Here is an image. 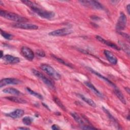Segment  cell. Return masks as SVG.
Segmentation results:
<instances>
[{"label":"cell","mask_w":130,"mask_h":130,"mask_svg":"<svg viewBox=\"0 0 130 130\" xmlns=\"http://www.w3.org/2000/svg\"><path fill=\"white\" fill-rule=\"evenodd\" d=\"M3 92L5 93H8L12 95H19L21 94V92L18 89L13 87H8L3 90Z\"/></svg>","instance_id":"obj_16"},{"label":"cell","mask_w":130,"mask_h":130,"mask_svg":"<svg viewBox=\"0 0 130 130\" xmlns=\"http://www.w3.org/2000/svg\"><path fill=\"white\" fill-rule=\"evenodd\" d=\"M126 9L127 13H128V14H130V10H129V9H130V6H129V4H128V5H127Z\"/></svg>","instance_id":"obj_33"},{"label":"cell","mask_w":130,"mask_h":130,"mask_svg":"<svg viewBox=\"0 0 130 130\" xmlns=\"http://www.w3.org/2000/svg\"><path fill=\"white\" fill-rule=\"evenodd\" d=\"M53 100H54V102L57 105V106L59 107H60L62 110L66 111V108L65 106L63 105V104L62 103L61 101L57 97H54Z\"/></svg>","instance_id":"obj_25"},{"label":"cell","mask_w":130,"mask_h":130,"mask_svg":"<svg viewBox=\"0 0 130 130\" xmlns=\"http://www.w3.org/2000/svg\"><path fill=\"white\" fill-rule=\"evenodd\" d=\"M1 34L4 38L7 40H11L13 38L12 35L3 30L2 29H1Z\"/></svg>","instance_id":"obj_26"},{"label":"cell","mask_w":130,"mask_h":130,"mask_svg":"<svg viewBox=\"0 0 130 130\" xmlns=\"http://www.w3.org/2000/svg\"><path fill=\"white\" fill-rule=\"evenodd\" d=\"M2 58L4 60V61L7 62V63L11 64L17 63L20 61V59L18 57L9 54L4 55Z\"/></svg>","instance_id":"obj_14"},{"label":"cell","mask_w":130,"mask_h":130,"mask_svg":"<svg viewBox=\"0 0 130 130\" xmlns=\"http://www.w3.org/2000/svg\"><path fill=\"white\" fill-rule=\"evenodd\" d=\"M77 95L78 96H79L80 99H81L83 101H84L85 103H86L88 105H89L91 107H94V108L96 107V104L91 99H89V98H87V97H86V96H84L83 95H82L81 94H80V93H78Z\"/></svg>","instance_id":"obj_18"},{"label":"cell","mask_w":130,"mask_h":130,"mask_svg":"<svg viewBox=\"0 0 130 130\" xmlns=\"http://www.w3.org/2000/svg\"><path fill=\"white\" fill-rule=\"evenodd\" d=\"M24 114V111L22 109H17L14 111L6 114L7 116L12 118H18L21 117Z\"/></svg>","instance_id":"obj_13"},{"label":"cell","mask_w":130,"mask_h":130,"mask_svg":"<svg viewBox=\"0 0 130 130\" xmlns=\"http://www.w3.org/2000/svg\"><path fill=\"white\" fill-rule=\"evenodd\" d=\"M114 92L115 95L117 96V97L119 99V100L122 103H123L124 104H126V100L124 98V96L123 94L121 92V91L116 87H114Z\"/></svg>","instance_id":"obj_20"},{"label":"cell","mask_w":130,"mask_h":130,"mask_svg":"<svg viewBox=\"0 0 130 130\" xmlns=\"http://www.w3.org/2000/svg\"><path fill=\"white\" fill-rule=\"evenodd\" d=\"M80 4L86 7L90 8L95 10H104V6L99 2L91 0H82L79 1Z\"/></svg>","instance_id":"obj_4"},{"label":"cell","mask_w":130,"mask_h":130,"mask_svg":"<svg viewBox=\"0 0 130 130\" xmlns=\"http://www.w3.org/2000/svg\"><path fill=\"white\" fill-rule=\"evenodd\" d=\"M84 84L86 85V86H87L92 92H93L95 94H96L98 96L103 98V94L95 87V86L90 82L86 81L84 82Z\"/></svg>","instance_id":"obj_17"},{"label":"cell","mask_w":130,"mask_h":130,"mask_svg":"<svg viewBox=\"0 0 130 130\" xmlns=\"http://www.w3.org/2000/svg\"><path fill=\"white\" fill-rule=\"evenodd\" d=\"M36 53L38 56H39L40 57H45L46 55L45 52L44 51H43L42 50H40V49L37 50L36 51Z\"/></svg>","instance_id":"obj_29"},{"label":"cell","mask_w":130,"mask_h":130,"mask_svg":"<svg viewBox=\"0 0 130 130\" xmlns=\"http://www.w3.org/2000/svg\"><path fill=\"white\" fill-rule=\"evenodd\" d=\"M72 116L73 117V118L75 119V120L81 126L84 125L85 124V120L80 116H79L77 113L75 112H72L71 113Z\"/></svg>","instance_id":"obj_19"},{"label":"cell","mask_w":130,"mask_h":130,"mask_svg":"<svg viewBox=\"0 0 130 130\" xmlns=\"http://www.w3.org/2000/svg\"><path fill=\"white\" fill-rule=\"evenodd\" d=\"M26 89L27 91L30 94H31V95H33V96H34L37 98L38 99H40V100H42L43 99V98L42 95L41 94H40V93H38V92H36L33 91L32 89H30V88H29V87H27Z\"/></svg>","instance_id":"obj_24"},{"label":"cell","mask_w":130,"mask_h":130,"mask_svg":"<svg viewBox=\"0 0 130 130\" xmlns=\"http://www.w3.org/2000/svg\"><path fill=\"white\" fill-rule=\"evenodd\" d=\"M32 74L37 78H38L39 79L41 80L43 83H44L47 86L51 88H54V85L53 83L48 78H47L45 75H44L42 73H41L40 72H39L38 70H36L34 69H33L32 70Z\"/></svg>","instance_id":"obj_5"},{"label":"cell","mask_w":130,"mask_h":130,"mask_svg":"<svg viewBox=\"0 0 130 130\" xmlns=\"http://www.w3.org/2000/svg\"><path fill=\"white\" fill-rule=\"evenodd\" d=\"M82 127H81L83 129H96V127L92 126V125H85L83 126H82Z\"/></svg>","instance_id":"obj_30"},{"label":"cell","mask_w":130,"mask_h":130,"mask_svg":"<svg viewBox=\"0 0 130 130\" xmlns=\"http://www.w3.org/2000/svg\"><path fill=\"white\" fill-rule=\"evenodd\" d=\"M1 58H2L3 57V56H4V55H3V51L2 50H1Z\"/></svg>","instance_id":"obj_36"},{"label":"cell","mask_w":130,"mask_h":130,"mask_svg":"<svg viewBox=\"0 0 130 130\" xmlns=\"http://www.w3.org/2000/svg\"><path fill=\"white\" fill-rule=\"evenodd\" d=\"M127 18L123 12H120L119 17L117 20V23L116 24V29L117 32L123 30L126 25Z\"/></svg>","instance_id":"obj_6"},{"label":"cell","mask_w":130,"mask_h":130,"mask_svg":"<svg viewBox=\"0 0 130 130\" xmlns=\"http://www.w3.org/2000/svg\"><path fill=\"white\" fill-rule=\"evenodd\" d=\"M18 129H26V130L30 129L29 128L26 127H18Z\"/></svg>","instance_id":"obj_34"},{"label":"cell","mask_w":130,"mask_h":130,"mask_svg":"<svg viewBox=\"0 0 130 130\" xmlns=\"http://www.w3.org/2000/svg\"><path fill=\"white\" fill-rule=\"evenodd\" d=\"M24 4L30 8V9L40 17L45 19H51L55 16V13L53 11L44 10L41 8L38 5L30 1H22Z\"/></svg>","instance_id":"obj_1"},{"label":"cell","mask_w":130,"mask_h":130,"mask_svg":"<svg viewBox=\"0 0 130 130\" xmlns=\"http://www.w3.org/2000/svg\"><path fill=\"white\" fill-rule=\"evenodd\" d=\"M95 38H96V40H98L99 42H101L103 44H104L106 45L107 46H108L109 47H110L112 48H114V49H115V50H120V48L117 45H116L115 44H114L113 43H112L110 41H108V40H106L104 39V38H103L102 37H101L100 36H96Z\"/></svg>","instance_id":"obj_12"},{"label":"cell","mask_w":130,"mask_h":130,"mask_svg":"<svg viewBox=\"0 0 130 130\" xmlns=\"http://www.w3.org/2000/svg\"><path fill=\"white\" fill-rule=\"evenodd\" d=\"M51 128L53 129H54V130H57V129H59L60 127H59L58 125H57L56 124H53L52 125Z\"/></svg>","instance_id":"obj_32"},{"label":"cell","mask_w":130,"mask_h":130,"mask_svg":"<svg viewBox=\"0 0 130 130\" xmlns=\"http://www.w3.org/2000/svg\"><path fill=\"white\" fill-rule=\"evenodd\" d=\"M104 54L110 63L114 65L117 63V58L111 52L107 50H104Z\"/></svg>","instance_id":"obj_11"},{"label":"cell","mask_w":130,"mask_h":130,"mask_svg":"<svg viewBox=\"0 0 130 130\" xmlns=\"http://www.w3.org/2000/svg\"><path fill=\"white\" fill-rule=\"evenodd\" d=\"M0 15L3 18H5L8 20L16 22L17 23L25 22L28 21V19L24 17L20 16L13 12H9L5 10H1Z\"/></svg>","instance_id":"obj_2"},{"label":"cell","mask_w":130,"mask_h":130,"mask_svg":"<svg viewBox=\"0 0 130 130\" xmlns=\"http://www.w3.org/2000/svg\"><path fill=\"white\" fill-rule=\"evenodd\" d=\"M32 118L29 116H25L22 119L23 123L26 125H30L32 122Z\"/></svg>","instance_id":"obj_27"},{"label":"cell","mask_w":130,"mask_h":130,"mask_svg":"<svg viewBox=\"0 0 130 130\" xmlns=\"http://www.w3.org/2000/svg\"><path fill=\"white\" fill-rule=\"evenodd\" d=\"M72 30L68 28H62L58 29L49 33L50 36H64L71 34L72 32Z\"/></svg>","instance_id":"obj_7"},{"label":"cell","mask_w":130,"mask_h":130,"mask_svg":"<svg viewBox=\"0 0 130 130\" xmlns=\"http://www.w3.org/2000/svg\"><path fill=\"white\" fill-rule=\"evenodd\" d=\"M20 82V81L17 79L13 78H7L2 79L0 81V87H2L7 85H15L18 84Z\"/></svg>","instance_id":"obj_10"},{"label":"cell","mask_w":130,"mask_h":130,"mask_svg":"<svg viewBox=\"0 0 130 130\" xmlns=\"http://www.w3.org/2000/svg\"><path fill=\"white\" fill-rule=\"evenodd\" d=\"M52 57H53V58H54L58 62H60V63H62V64L65 65V66H68V67H69L73 68V67L72 66V65H71L70 63H68V62H66V61H64V60H63V59H61V58H58V57H56V56H55L54 55H52Z\"/></svg>","instance_id":"obj_28"},{"label":"cell","mask_w":130,"mask_h":130,"mask_svg":"<svg viewBox=\"0 0 130 130\" xmlns=\"http://www.w3.org/2000/svg\"><path fill=\"white\" fill-rule=\"evenodd\" d=\"M118 32L120 35H121V36H122L123 37L125 38L126 39H127L128 40H129V35H127V34H125V33L121 32V31H119V32Z\"/></svg>","instance_id":"obj_31"},{"label":"cell","mask_w":130,"mask_h":130,"mask_svg":"<svg viewBox=\"0 0 130 130\" xmlns=\"http://www.w3.org/2000/svg\"><path fill=\"white\" fill-rule=\"evenodd\" d=\"M87 68L88 70L90 72H91L92 74L95 75L96 76H98V77H99L100 78L104 80L105 81H106V82H107L108 83H109L110 85L112 86L113 87H116V86L115 85V84H114L113 82H111L110 80H109L108 78H106L105 77H104V76H103L102 75H101L100 73H98V72H96V71L93 70V69H91V68H90L87 67Z\"/></svg>","instance_id":"obj_15"},{"label":"cell","mask_w":130,"mask_h":130,"mask_svg":"<svg viewBox=\"0 0 130 130\" xmlns=\"http://www.w3.org/2000/svg\"><path fill=\"white\" fill-rule=\"evenodd\" d=\"M13 26L15 28H18L23 29L36 30L38 29V26L37 25L30 23H26L25 22L16 23L13 25Z\"/></svg>","instance_id":"obj_8"},{"label":"cell","mask_w":130,"mask_h":130,"mask_svg":"<svg viewBox=\"0 0 130 130\" xmlns=\"http://www.w3.org/2000/svg\"><path fill=\"white\" fill-rule=\"evenodd\" d=\"M118 43H119V46H120V48H121L129 56V46L120 41L118 42Z\"/></svg>","instance_id":"obj_22"},{"label":"cell","mask_w":130,"mask_h":130,"mask_svg":"<svg viewBox=\"0 0 130 130\" xmlns=\"http://www.w3.org/2000/svg\"><path fill=\"white\" fill-rule=\"evenodd\" d=\"M6 99H8V100L15 102V103H19V104H25L26 103V101L23 99H22L21 98H18V97H16V96H8V97H6Z\"/></svg>","instance_id":"obj_21"},{"label":"cell","mask_w":130,"mask_h":130,"mask_svg":"<svg viewBox=\"0 0 130 130\" xmlns=\"http://www.w3.org/2000/svg\"><path fill=\"white\" fill-rule=\"evenodd\" d=\"M125 90H126L127 91V93L128 94H129V88L128 87H125Z\"/></svg>","instance_id":"obj_35"},{"label":"cell","mask_w":130,"mask_h":130,"mask_svg":"<svg viewBox=\"0 0 130 130\" xmlns=\"http://www.w3.org/2000/svg\"><path fill=\"white\" fill-rule=\"evenodd\" d=\"M21 53L27 60L31 61L34 59L35 54L33 51L29 47L23 46L21 48Z\"/></svg>","instance_id":"obj_9"},{"label":"cell","mask_w":130,"mask_h":130,"mask_svg":"<svg viewBox=\"0 0 130 130\" xmlns=\"http://www.w3.org/2000/svg\"><path fill=\"white\" fill-rule=\"evenodd\" d=\"M102 108H103V111L105 112V113L107 115V116L109 117V118L110 119V120H111L114 123V124H116V125H118V123H117V121L116 119L111 115V114L110 113V112L107 109L104 108V107H103Z\"/></svg>","instance_id":"obj_23"},{"label":"cell","mask_w":130,"mask_h":130,"mask_svg":"<svg viewBox=\"0 0 130 130\" xmlns=\"http://www.w3.org/2000/svg\"><path fill=\"white\" fill-rule=\"evenodd\" d=\"M40 68L42 71L47 73L55 80H59L60 79V75L49 64L45 63L42 64L40 66Z\"/></svg>","instance_id":"obj_3"}]
</instances>
